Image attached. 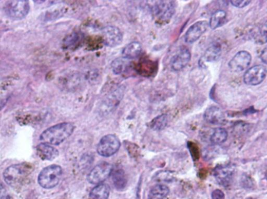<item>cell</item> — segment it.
I'll list each match as a JSON object with an SVG mask.
<instances>
[{"label": "cell", "instance_id": "cell-1", "mask_svg": "<svg viewBox=\"0 0 267 199\" xmlns=\"http://www.w3.org/2000/svg\"><path fill=\"white\" fill-rule=\"evenodd\" d=\"M74 125L71 123H62L47 129L40 136L43 143L58 146L70 137L73 133Z\"/></svg>", "mask_w": 267, "mask_h": 199}, {"label": "cell", "instance_id": "cell-2", "mask_svg": "<svg viewBox=\"0 0 267 199\" xmlns=\"http://www.w3.org/2000/svg\"><path fill=\"white\" fill-rule=\"evenodd\" d=\"M33 171V165L30 163L14 164L5 171L4 180L8 185L15 186L22 183Z\"/></svg>", "mask_w": 267, "mask_h": 199}, {"label": "cell", "instance_id": "cell-3", "mask_svg": "<svg viewBox=\"0 0 267 199\" xmlns=\"http://www.w3.org/2000/svg\"><path fill=\"white\" fill-rule=\"evenodd\" d=\"M62 175L60 166L51 165L44 169L40 173L38 182L43 188L49 189L56 187L59 183Z\"/></svg>", "mask_w": 267, "mask_h": 199}, {"label": "cell", "instance_id": "cell-4", "mask_svg": "<svg viewBox=\"0 0 267 199\" xmlns=\"http://www.w3.org/2000/svg\"><path fill=\"white\" fill-rule=\"evenodd\" d=\"M176 4L175 1L157 2L152 10L157 21L161 24L168 23L176 12Z\"/></svg>", "mask_w": 267, "mask_h": 199}, {"label": "cell", "instance_id": "cell-5", "mask_svg": "<svg viewBox=\"0 0 267 199\" xmlns=\"http://www.w3.org/2000/svg\"><path fill=\"white\" fill-rule=\"evenodd\" d=\"M5 11L10 18L21 20L24 18L29 13L30 5L28 1H9L5 7Z\"/></svg>", "mask_w": 267, "mask_h": 199}, {"label": "cell", "instance_id": "cell-6", "mask_svg": "<svg viewBox=\"0 0 267 199\" xmlns=\"http://www.w3.org/2000/svg\"><path fill=\"white\" fill-rule=\"evenodd\" d=\"M121 143L115 135H108L100 141L98 147V153L104 157H110L116 154L120 149Z\"/></svg>", "mask_w": 267, "mask_h": 199}, {"label": "cell", "instance_id": "cell-7", "mask_svg": "<svg viewBox=\"0 0 267 199\" xmlns=\"http://www.w3.org/2000/svg\"><path fill=\"white\" fill-rule=\"evenodd\" d=\"M113 172V166L107 162H102L96 165L87 176L88 182L91 184H102Z\"/></svg>", "mask_w": 267, "mask_h": 199}, {"label": "cell", "instance_id": "cell-8", "mask_svg": "<svg viewBox=\"0 0 267 199\" xmlns=\"http://www.w3.org/2000/svg\"><path fill=\"white\" fill-rule=\"evenodd\" d=\"M252 59L251 54L246 51L238 52L228 63L230 70L235 73H241L246 70Z\"/></svg>", "mask_w": 267, "mask_h": 199}, {"label": "cell", "instance_id": "cell-9", "mask_svg": "<svg viewBox=\"0 0 267 199\" xmlns=\"http://www.w3.org/2000/svg\"><path fill=\"white\" fill-rule=\"evenodd\" d=\"M266 76L265 66L258 65L253 66L244 74V82L249 86H257L260 84L265 79Z\"/></svg>", "mask_w": 267, "mask_h": 199}, {"label": "cell", "instance_id": "cell-10", "mask_svg": "<svg viewBox=\"0 0 267 199\" xmlns=\"http://www.w3.org/2000/svg\"><path fill=\"white\" fill-rule=\"evenodd\" d=\"M209 23L206 21H200L192 25L186 31L184 39L187 44H193L197 42L207 31Z\"/></svg>", "mask_w": 267, "mask_h": 199}, {"label": "cell", "instance_id": "cell-11", "mask_svg": "<svg viewBox=\"0 0 267 199\" xmlns=\"http://www.w3.org/2000/svg\"><path fill=\"white\" fill-rule=\"evenodd\" d=\"M104 44L110 47L120 45L123 41V34L120 29L114 26H108L103 29Z\"/></svg>", "mask_w": 267, "mask_h": 199}, {"label": "cell", "instance_id": "cell-12", "mask_svg": "<svg viewBox=\"0 0 267 199\" xmlns=\"http://www.w3.org/2000/svg\"><path fill=\"white\" fill-rule=\"evenodd\" d=\"M191 59V53L186 47L181 48L172 57L170 62L171 69L175 71H180L184 69Z\"/></svg>", "mask_w": 267, "mask_h": 199}, {"label": "cell", "instance_id": "cell-13", "mask_svg": "<svg viewBox=\"0 0 267 199\" xmlns=\"http://www.w3.org/2000/svg\"><path fill=\"white\" fill-rule=\"evenodd\" d=\"M222 54V47L219 43H214L210 46L205 51L203 56L200 59L199 64L205 67L206 63L217 62Z\"/></svg>", "mask_w": 267, "mask_h": 199}, {"label": "cell", "instance_id": "cell-14", "mask_svg": "<svg viewBox=\"0 0 267 199\" xmlns=\"http://www.w3.org/2000/svg\"><path fill=\"white\" fill-rule=\"evenodd\" d=\"M204 118L205 121L212 125H222L226 122L223 112L217 107H211L204 112Z\"/></svg>", "mask_w": 267, "mask_h": 199}, {"label": "cell", "instance_id": "cell-15", "mask_svg": "<svg viewBox=\"0 0 267 199\" xmlns=\"http://www.w3.org/2000/svg\"><path fill=\"white\" fill-rule=\"evenodd\" d=\"M36 151L39 157L44 161H53L59 155V152L56 148L43 143L37 146Z\"/></svg>", "mask_w": 267, "mask_h": 199}, {"label": "cell", "instance_id": "cell-16", "mask_svg": "<svg viewBox=\"0 0 267 199\" xmlns=\"http://www.w3.org/2000/svg\"><path fill=\"white\" fill-rule=\"evenodd\" d=\"M215 176L219 184L226 187L231 182L233 171L227 167H221L217 168L215 171Z\"/></svg>", "mask_w": 267, "mask_h": 199}, {"label": "cell", "instance_id": "cell-17", "mask_svg": "<svg viewBox=\"0 0 267 199\" xmlns=\"http://www.w3.org/2000/svg\"><path fill=\"white\" fill-rule=\"evenodd\" d=\"M110 193V188L108 185L100 184L94 187L89 195L91 199H108Z\"/></svg>", "mask_w": 267, "mask_h": 199}, {"label": "cell", "instance_id": "cell-18", "mask_svg": "<svg viewBox=\"0 0 267 199\" xmlns=\"http://www.w3.org/2000/svg\"><path fill=\"white\" fill-rule=\"evenodd\" d=\"M142 47L139 42H132L127 45L123 50V55L127 59L136 58L141 54Z\"/></svg>", "mask_w": 267, "mask_h": 199}, {"label": "cell", "instance_id": "cell-19", "mask_svg": "<svg viewBox=\"0 0 267 199\" xmlns=\"http://www.w3.org/2000/svg\"><path fill=\"white\" fill-rule=\"evenodd\" d=\"M170 193V189L166 185L159 184L153 187L150 190L148 199H164Z\"/></svg>", "mask_w": 267, "mask_h": 199}, {"label": "cell", "instance_id": "cell-20", "mask_svg": "<svg viewBox=\"0 0 267 199\" xmlns=\"http://www.w3.org/2000/svg\"><path fill=\"white\" fill-rule=\"evenodd\" d=\"M226 19V13L223 10L215 12L211 16L209 27L212 29H216L223 25Z\"/></svg>", "mask_w": 267, "mask_h": 199}, {"label": "cell", "instance_id": "cell-21", "mask_svg": "<svg viewBox=\"0 0 267 199\" xmlns=\"http://www.w3.org/2000/svg\"><path fill=\"white\" fill-rule=\"evenodd\" d=\"M129 66V61L126 58H117L111 63V69L116 75H121L126 72Z\"/></svg>", "mask_w": 267, "mask_h": 199}, {"label": "cell", "instance_id": "cell-22", "mask_svg": "<svg viewBox=\"0 0 267 199\" xmlns=\"http://www.w3.org/2000/svg\"><path fill=\"white\" fill-rule=\"evenodd\" d=\"M228 137V132L223 128L215 129L211 136V143L215 145H219L225 143Z\"/></svg>", "mask_w": 267, "mask_h": 199}, {"label": "cell", "instance_id": "cell-23", "mask_svg": "<svg viewBox=\"0 0 267 199\" xmlns=\"http://www.w3.org/2000/svg\"><path fill=\"white\" fill-rule=\"evenodd\" d=\"M112 181L115 187L118 190H122L126 187L127 181L123 170H118L112 172Z\"/></svg>", "mask_w": 267, "mask_h": 199}, {"label": "cell", "instance_id": "cell-24", "mask_svg": "<svg viewBox=\"0 0 267 199\" xmlns=\"http://www.w3.org/2000/svg\"><path fill=\"white\" fill-rule=\"evenodd\" d=\"M83 36L79 32H73L66 37L63 42V47L65 49H73L82 42Z\"/></svg>", "mask_w": 267, "mask_h": 199}, {"label": "cell", "instance_id": "cell-25", "mask_svg": "<svg viewBox=\"0 0 267 199\" xmlns=\"http://www.w3.org/2000/svg\"><path fill=\"white\" fill-rule=\"evenodd\" d=\"M168 123V116L162 114L155 117L150 123V128L156 131H160L165 128Z\"/></svg>", "mask_w": 267, "mask_h": 199}, {"label": "cell", "instance_id": "cell-26", "mask_svg": "<svg viewBox=\"0 0 267 199\" xmlns=\"http://www.w3.org/2000/svg\"><path fill=\"white\" fill-rule=\"evenodd\" d=\"M231 5L237 8H243L249 6L251 3V1H230Z\"/></svg>", "mask_w": 267, "mask_h": 199}, {"label": "cell", "instance_id": "cell-27", "mask_svg": "<svg viewBox=\"0 0 267 199\" xmlns=\"http://www.w3.org/2000/svg\"><path fill=\"white\" fill-rule=\"evenodd\" d=\"M212 199H225L224 192L220 189H216L212 193Z\"/></svg>", "mask_w": 267, "mask_h": 199}, {"label": "cell", "instance_id": "cell-28", "mask_svg": "<svg viewBox=\"0 0 267 199\" xmlns=\"http://www.w3.org/2000/svg\"><path fill=\"white\" fill-rule=\"evenodd\" d=\"M8 198L7 190L3 183L0 181V199H8Z\"/></svg>", "mask_w": 267, "mask_h": 199}, {"label": "cell", "instance_id": "cell-29", "mask_svg": "<svg viewBox=\"0 0 267 199\" xmlns=\"http://www.w3.org/2000/svg\"><path fill=\"white\" fill-rule=\"evenodd\" d=\"M266 48H265L260 54V58L264 64L266 63Z\"/></svg>", "mask_w": 267, "mask_h": 199}, {"label": "cell", "instance_id": "cell-30", "mask_svg": "<svg viewBox=\"0 0 267 199\" xmlns=\"http://www.w3.org/2000/svg\"><path fill=\"white\" fill-rule=\"evenodd\" d=\"M7 103V99L4 98L0 97V111L5 107Z\"/></svg>", "mask_w": 267, "mask_h": 199}]
</instances>
